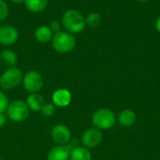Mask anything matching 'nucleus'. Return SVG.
<instances>
[{
  "label": "nucleus",
  "instance_id": "obj_24",
  "mask_svg": "<svg viewBox=\"0 0 160 160\" xmlns=\"http://www.w3.org/2000/svg\"><path fill=\"white\" fill-rule=\"evenodd\" d=\"M156 28H157V30L160 33V15L158 16V18L157 19V22H156Z\"/></svg>",
  "mask_w": 160,
  "mask_h": 160
},
{
  "label": "nucleus",
  "instance_id": "obj_11",
  "mask_svg": "<svg viewBox=\"0 0 160 160\" xmlns=\"http://www.w3.org/2000/svg\"><path fill=\"white\" fill-rule=\"evenodd\" d=\"M70 151L66 145H56L52 147L47 156V160H68Z\"/></svg>",
  "mask_w": 160,
  "mask_h": 160
},
{
  "label": "nucleus",
  "instance_id": "obj_25",
  "mask_svg": "<svg viewBox=\"0 0 160 160\" xmlns=\"http://www.w3.org/2000/svg\"><path fill=\"white\" fill-rule=\"evenodd\" d=\"M9 1L14 3V4H20V3H22L24 0H9Z\"/></svg>",
  "mask_w": 160,
  "mask_h": 160
},
{
  "label": "nucleus",
  "instance_id": "obj_7",
  "mask_svg": "<svg viewBox=\"0 0 160 160\" xmlns=\"http://www.w3.org/2000/svg\"><path fill=\"white\" fill-rule=\"evenodd\" d=\"M19 38V32L16 27L10 24L0 25V44L3 46H11Z\"/></svg>",
  "mask_w": 160,
  "mask_h": 160
},
{
  "label": "nucleus",
  "instance_id": "obj_3",
  "mask_svg": "<svg viewBox=\"0 0 160 160\" xmlns=\"http://www.w3.org/2000/svg\"><path fill=\"white\" fill-rule=\"evenodd\" d=\"M115 121L114 112L108 108H100L92 114V124L99 130H106L112 128Z\"/></svg>",
  "mask_w": 160,
  "mask_h": 160
},
{
  "label": "nucleus",
  "instance_id": "obj_12",
  "mask_svg": "<svg viewBox=\"0 0 160 160\" xmlns=\"http://www.w3.org/2000/svg\"><path fill=\"white\" fill-rule=\"evenodd\" d=\"M117 120L120 126L124 128H129L136 122V113L130 109H125L119 112Z\"/></svg>",
  "mask_w": 160,
  "mask_h": 160
},
{
  "label": "nucleus",
  "instance_id": "obj_17",
  "mask_svg": "<svg viewBox=\"0 0 160 160\" xmlns=\"http://www.w3.org/2000/svg\"><path fill=\"white\" fill-rule=\"evenodd\" d=\"M0 60H1V62L5 66L12 68V67H15L17 65V63H18V56L11 50H4L0 53Z\"/></svg>",
  "mask_w": 160,
  "mask_h": 160
},
{
  "label": "nucleus",
  "instance_id": "obj_16",
  "mask_svg": "<svg viewBox=\"0 0 160 160\" xmlns=\"http://www.w3.org/2000/svg\"><path fill=\"white\" fill-rule=\"evenodd\" d=\"M68 160H92V155L86 147L78 146L72 149Z\"/></svg>",
  "mask_w": 160,
  "mask_h": 160
},
{
  "label": "nucleus",
  "instance_id": "obj_1",
  "mask_svg": "<svg viewBox=\"0 0 160 160\" xmlns=\"http://www.w3.org/2000/svg\"><path fill=\"white\" fill-rule=\"evenodd\" d=\"M62 23L67 31L71 34L80 33L86 26L85 17L76 9L67 10L62 17Z\"/></svg>",
  "mask_w": 160,
  "mask_h": 160
},
{
  "label": "nucleus",
  "instance_id": "obj_19",
  "mask_svg": "<svg viewBox=\"0 0 160 160\" xmlns=\"http://www.w3.org/2000/svg\"><path fill=\"white\" fill-rule=\"evenodd\" d=\"M41 114L45 117H50L55 112V106L52 103H45L40 111Z\"/></svg>",
  "mask_w": 160,
  "mask_h": 160
},
{
  "label": "nucleus",
  "instance_id": "obj_13",
  "mask_svg": "<svg viewBox=\"0 0 160 160\" xmlns=\"http://www.w3.org/2000/svg\"><path fill=\"white\" fill-rule=\"evenodd\" d=\"M26 104L29 109L33 112H40L45 104L44 98L41 95L38 93L30 94L26 98Z\"/></svg>",
  "mask_w": 160,
  "mask_h": 160
},
{
  "label": "nucleus",
  "instance_id": "obj_10",
  "mask_svg": "<svg viewBox=\"0 0 160 160\" xmlns=\"http://www.w3.org/2000/svg\"><path fill=\"white\" fill-rule=\"evenodd\" d=\"M52 98V104L55 107L65 108L70 104L72 96H71V93L68 89L60 88L54 91Z\"/></svg>",
  "mask_w": 160,
  "mask_h": 160
},
{
  "label": "nucleus",
  "instance_id": "obj_4",
  "mask_svg": "<svg viewBox=\"0 0 160 160\" xmlns=\"http://www.w3.org/2000/svg\"><path fill=\"white\" fill-rule=\"evenodd\" d=\"M22 82V73L16 67L8 68L0 76V87L4 90L15 89Z\"/></svg>",
  "mask_w": 160,
  "mask_h": 160
},
{
  "label": "nucleus",
  "instance_id": "obj_22",
  "mask_svg": "<svg viewBox=\"0 0 160 160\" xmlns=\"http://www.w3.org/2000/svg\"><path fill=\"white\" fill-rule=\"evenodd\" d=\"M49 28L51 29V31L52 33H57V32H60V29H61V24L58 21H52L50 22V24L48 25Z\"/></svg>",
  "mask_w": 160,
  "mask_h": 160
},
{
  "label": "nucleus",
  "instance_id": "obj_6",
  "mask_svg": "<svg viewBox=\"0 0 160 160\" xmlns=\"http://www.w3.org/2000/svg\"><path fill=\"white\" fill-rule=\"evenodd\" d=\"M43 83H44L43 77L39 72L35 70L28 71L22 77L23 87L30 94L38 93V91H40L43 86Z\"/></svg>",
  "mask_w": 160,
  "mask_h": 160
},
{
  "label": "nucleus",
  "instance_id": "obj_8",
  "mask_svg": "<svg viewBox=\"0 0 160 160\" xmlns=\"http://www.w3.org/2000/svg\"><path fill=\"white\" fill-rule=\"evenodd\" d=\"M51 136L52 139L58 145H66L69 142L71 139V132L67 126L59 124L52 128L51 131Z\"/></svg>",
  "mask_w": 160,
  "mask_h": 160
},
{
  "label": "nucleus",
  "instance_id": "obj_26",
  "mask_svg": "<svg viewBox=\"0 0 160 160\" xmlns=\"http://www.w3.org/2000/svg\"><path fill=\"white\" fill-rule=\"evenodd\" d=\"M139 2H147L148 0H138Z\"/></svg>",
  "mask_w": 160,
  "mask_h": 160
},
{
  "label": "nucleus",
  "instance_id": "obj_23",
  "mask_svg": "<svg viewBox=\"0 0 160 160\" xmlns=\"http://www.w3.org/2000/svg\"><path fill=\"white\" fill-rule=\"evenodd\" d=\"M6 122H7V116L5 115V113L0 112V128L5 126Z\"/></svg>",
  "mask_w": 160,
  "mask_h": 160
},
{
  "label": "nucleus",
  "instance_id": "obj_5",
  "mask_svg": "<svg viewBox=\"0 0 160 160\" xmlns=\"http://www.w3.org/2000/svg\"><path fill=\"white\" fill-rule=\"evenodd\" d=\"M30 109L26 102L17 99L8 104L7 109V115L8 119L15 123H20L27 119L29 116Z\"/></svg>",
  "mask_w": 160,
  "mask_h": 160
},
{
  "label": "nucleus",
  "instance_id": "obj_20",
  "mask_svg": "<svg viewBox=\"0 0 160 160\" xmlns=\"http://www.w3.org/2000/svg\"><path fill=\"white\" fill-rule=\"evenodd\" d=\"M9 14V8L8 4L4 0H0V22H4L8 19Z\"/></svg>",
  "mask_w": 160,
  "mask_h": 160
},
{
  "label": "nucleus",
  "instance_id": "obj_18",
  "mask_svg": "<svg viewBox=\"0 0 160 160\" xmlns=\"http://www.w3.org/2000/svg\"><path fill=\"white\" fill-rule=\"evenodd\" d=\"M85 22H86V25H88L89 27L96 28L101 22V16L97 12H91L86 16Z\"/></svg>",
  "mask_w": 160,
  "mask_h": 160
},
{
  "label": "nucleus",
  "instance_id": "obj_14",
  "mask_svg": "<svg viewBox=\"0 0 160 160\" xmlns=\"http://www.w3.org/2000/svg\"><path fill=\"white\" fill-rule=\"evenodd\" d=\"M23 3L28 11L32 13H39L47 8L49 0H24Z\"/></svg>",
  "mask_w": 160,
  "mask_h": 160
},
{
  "label": "nucleus",
  "instance_id": "obj_2",
  "mask_svg": "<svg viewBox=\"0 0 160 160\" xmlns=\"http://www.w3.org/2000/svg\"><path fill=\"white\" fill-rule=\"evenodd\" d=\"M52 46L53 50L59 53H68L76 47V38L68 31H60L52 36Z\"/></svg>",
  "mask_w": 160,
  "mask_h": 160
},
{
  "label": "nucleus",
  "instance_id": "obj_15",
  "mask_svg": "<svg viewBox=\"0 0 160 160\" xmlns=\"http://www.w3.org/2000/svg\"><path fill=\"white\" fill-rule=\"evenodd\" d=\"M34 37L40 43H47L52 38V32L48 25H40L36 28Z\"/></svg>",
  "mask_w": 160,
  "mask_h": 160
},
{
  "label": "nucleus",
  "instance_id": "obj_21",
  "mask_svg": "<svg viewBox=\"0 0 160 160\" xmlns=\"http://www.w3.org/2000/svg\"><path fill=\"white\" fill-rule=\"evenodd\" d=\"M8 104L9 102H8V97L6 96V94L0 91V112L1 113H4L5 112H7Z\"/></svg>",
  "mask_w": 160,
  "mask_h": 160
},
{
  "label": "nucleus",
  "instance_id": "obj_9",
  "mask_svg": "<svg viewBox=\"0 0 160 160\" xmlns=\"http://www.w3.org/2000/svg\"><path fill=\"white\" fill-rule=\"evenodd\" d=\"M102 141V133L98 128H88L82 135V142L86 148H94Z\"/></svg>",
  "mask_w": 160,
  "mask_h": 160
}]
</instances>
